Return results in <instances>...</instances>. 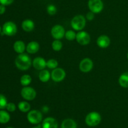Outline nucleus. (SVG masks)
Here are the masks:
<instances>
[{
	"instance_id": "473e14b6",
	"label": "nucleus",
	"mask_w": 128,
	"mask_h": 128,
	"mask_svg": "<svg viewBox=\"0 0 128 128\" xmlns=\"http://www.w3.org/2000/svg\"><path fill=\"white\" fill-rule=\"evenodd\" d=\"M32 128H41V127L40 126H36V127H33Z\"/></svg>"
},
{
	"instance_id": "f704fd0d",
	"label": "nucleus",
	"mask_w": 128,
	"mask_h": 128,
	"mask_svg": "<svg viewBox=\"0 0 128 128\" xmlns=\"http://www.w3.org/2000/svg\"><path fill=\"white\" fill-rule=\"evenodd\" d=\"M6 128H13V127H8Z\"/></svg>"
},
{
	"instance_id": "f03ea898",
	"label": "nucleus",
	"mask_w": 128,
	"mask_h": 128,
	"mask_svg": "<svg viewBox=\"0 0 128 128\" xmlns=\"http://www.w3.org/2000/svg\"><path fill=\"white\" fill-rule=\"evenodd\" d=\"M101 120V116L97 112H91L86 117L85 122L90 127H94L98 125Z\"/></svg>"
},
{
	"instance_id": "7c9ffc66",
	"label": "nucleus",
	"mask_w": 128,
	"mask_h": 128,
	"mask_svg": "<svg viewBox=\"0 0 128 128\" xmlns=\"http://www.w3.org/2000/svg\"><path fill=\"white\" fill-rule=\"evenodd\" d=\"M94 13L91 12V11L88 12L87 13V15H86V19L88 20L89 21H92L94 19Z\"/></svg>"
},
{
	"instance_id": "b1692460",
	"label": "nucleus",
	"mask_w": 128,
	"mask_h": 128,
	"mask_svg": "<svg viewBox=\"0 0 128 128\" xmlns=\"http://www.w3.org/2000/svg\"><path fill=\"white\" fill-rule=\"evenodd\" d=\"M62 48V43L60 40H55L52 43V48L56 51H60Z\"/></svg>"
},
{
	"instance_id": "f3484780",
	"label": "nucleus",
	"mask_w": 128,
	"mask_h": 128,
	"mask_svg": "<svg viewBox=\"0 0 128 128\" xmlns=\"http://www.w3.org/2000/svg\"><path fill=\"white\" fill-rule=\"evenodd\" d=\"M14 50L16 51V53L19 54L23 53L24 50H26V46L23 41H20V40H18L16 42L14 43L13 45Z\"/></svg>"
},
{
	"instance_id": "c85d7f7f",
	"label": "nucleus",
	"mask_w": 128,
	"mask_h": 128,
	"mask_svg": "<svg viewBox=\"0 0 128 128\" xmlns=\"http://www.w3.org/2000/svg\"><path fill=\"white\" fill-rule=\"evenodd\" d=\"M6 109H7L8 111L12 112L15 111V110H16V105H15V104L12 102L8 103Z\"/></svg>"
},
{
	"instance_id": "ddd939ff",
	"label": "nucleus",
	"mask_w": 128,
	"mask_h": 128,
	"mask_svg": "<svg viewBox=\"0 0 128 128\" xmlns=\"http://www.w3.org/2000/svg\"><path fill=\"white\" fill-rule=\"evenodd\" d=\"M32 65L36 70H42L46 67V61L42 57H36L32 61Z\"/></svg>"
},
{
	"instance_id": "72a5a7b5",
	"label": "nucleus",
	"mask_w": 128,
	"mask_h": 128,
	"mask_svg": "<svg viewBox=\"0 0 128 128\" xmlns=\"http://www.w3.org/2000/svg\"><path fill=\"white\" fill-rule=\"evenodd\" d=\"M1 30H2V28H1V26H0V33L1 32Z\"/></svg>"
},
{
	"instance_id": "412c9836",
	"label": "nucleus",
	"mask_w": 128,
	"mask_h": 128,
	"mask_svg": "<svg viewBox=\"0 0 128 128\" xmlns=\"http://www.w3.org/2000/svg\"><path fill=\"white\" fill-rule=\"evenodd\" d=\"M10 120V115L8 112L3 110H0V123L6 124Z\"/></svg>"
},
{
	"instance_id": "aec40b11",
	"label": "nucleus",
	"mask_w": 128,
	"mask_h": 128,
	"mask_svg": "<svg viewBox=\"0 0 128 128\" xmlns=\"http://www.w3.org/2000/svg\"><path fill=\"white\" fill-rule=\"evenodd\" d=\"M51 77V74H50V72L48 70H41L40 74H39V79L42 82H46L50 80V78Z\"/></svg>"
},
{
	"instance_id": "39448f33",
	"label": "nucleus",
	"mask_w": 128,
	"mask_h": 128,
	"mask_svg": "<svg viewBox=\"0 0 128 128\" xmlns=\"http://www.w3.org/2000/svg\"><path fill=\"white\" fill-rule=\"evenodd\" d=\"M2 33L7 36H13L17 32V26L12 21H7L2 26Z\"/></svg>"
},
{
	"instance_id": "423d86ee",
	"label": "nucleus",
	"mask_w": 128,
	"mask_h": 128,
	"mask_svg": "<svg viewBox=\"0 0 128 128\" xmlns=\"http://www.w3.org/2000/svg\"><path fill=\"white\" fill-rule=\"evenodd\" d=\"M88 5L90 11L94 13H99L103 10L104 4L102 0H89Z\"/></svg>"
},
{
	"instance_id": "6e6552de",
	"label": "nucleus",
	"mask_w": 128,
	"mask_h": 128,
	"mask_svg": "<svg viewBox=\"0 0 128 128\" xmlns=\"http://www.w3.org/2000/svg\"><path fill=\"white\" fill-rule=\"evenodd\" d=\"M66 77V72L61 68H56L53 69L51 74V77L53 81L60 82L62 81Z\"/></svg>"
},
{
	"instance_id": "9d476101",
	"label": "nucleus",
	"mask_w": 128,
	"mask_h": 128,
	"mask_svg": "<svg viewBox=\"0 0 128 128\" xmlns=\"http://www.w3.org/2000/svg\"><path fill=\"white\" fill-rule=\"evenodd\" d=\"M76 40L79 44L81 45H87L90 42L91 38L86 31H81L76 34Z\"/></svg>"
},
{
	"instance_id": "a211bd4d",
	"label": "nucleus",
	"mask_w": 128,
	"mask_h": 128,
	"mask_svg": "<svg viewBox=\"0 0 128 128\" xmlns=\"http://www.w3.org/2000/svg\"><path fill=\"white\" fill-rule=\"evenodd\" d=\"M61 128H77V124L72 119H66L62 122Z\"/></svg>"
},
{
	"instance_id": "f257e3e1",
	"label": "nucleus",
	"mask_w": 128,
	"mask_h": 128,
	"mask_svg": "<svg viewBox=\"0 0 128 128\" xmlns=\"http://www.w3.org/2000/svg\"><path fill=\"white\" fill-rule=\"evenodd\" d=\"M32 64L31 58L26 53L19 54L15 59V65L16 67L21 70H27Z\"/></svg>"
},
{
	"instance_id": "9b49d317",
	"label": "nucleus",
	"mask_w": 128,
	"mask_h": 128,
	"mask_svg": "<svg viewBox=\"0 0 128 128\" xmlns=\"http://www.w3.org/2000/svg\"><path fill=\"white\" fill-rule=\"evenodd\" d=\"M79 67H80V70L82 72H89L92 70V67H93V62L90 58H86L81 60Z\"/></svg>"
},
{
	"instance_id": "2f4dec72",
	"label": "nucleus",
	"mask_w": 128,
	"mask_h": 128,
	"mask_svg": "<svg viewBox=\"0 0 128 128\" xmlns=\"http://www.w3.org/2000/svg\"><path fill=\"white\" fill-rule=\"evenodd\" d=\"M5 11H6V8H5V6L4 5H0V15H2L5 13Z\"/></svg>"
},
{
	"instance_id": "cd10ccee",
	"label": "nucleus",
	"mask_w": 128,
	"mask_h": 128,
	"mask_svg": "<svg viewBox=\"0 0 128 128\" xmlns=\"http://www.w3.org/2000/svg\"><path fill=\"white\" fill-rule=\"evenodd\" d=\"M47 12L50 15H54L57 12V8L53 5H50L47 7Z\"/></svg>"
},
{
	"instance_id": "5701e85b",
	"label": "nucleus",
	"mask_w": 128,
	"mask_h": 128,
	"mask_svg": "<svg viewBox=\"0 0 128 128\" xmlns=\"http://www.w3.org/2000/svg\"><path fill=\"white\" fill-rule=\"evenodd\" d=\"M31 77L30 76V75H27V74H25V75H23L21 77V79H20V82H21V84L23 86L26 87L28 85H30L31 82Z\"/></svg>"
},
{
	"instance_id": "c756f323",
	"label": "nucleus",
	"mask_w": 128,
	"mask_h": 128,
	"mask_svg": "<svg viewBox=\"0 0 128 128\" xmlns=\"http://www.w3.org/2000/svg\"><path fill=\"white\" fill-rule=\"evenodd\" d=\"M13 1L14 0H0V3L4 6H8V5H11Z\"/></svg>"
},
{
	"instance_id": "1a4fd4ad",
	"label": "nucleus",
	"mask_w": 128,
	"mask_h": 128,
	"mask_svg": "<svg viewBox=\"0 0 128 128\" xmlns=\"http://www.w3.org/2000/svg\"><path fill=\"white\" fill-rule=\"evenodd\" d=\"M65 30L63 26L60 25H54L51 31V35L56 40H60L65 36Z\"/></svg>"
},
{
	"instance_id": "393cba45",
	"label": "nucleus",
	"mask_w": 128,
	"mask_h": 128,
	"mask_svg": "<svg viewBox=\"0 0 128 128\" xmlns=\"http://www.w3.org/2000/svg\"><path fill=\"white\" fill-rule=\"evenodd\" d=\"M58 65V62L55 59H50L46 61V67L49 69H54L57 68Z\"/></svg>"
},
{
	"instance_id": "6ab92c4d",
	"label": "nucleus",
	"mask_w": 128,
	"mask_h": 128,
	"mask_svg": "<svg viewBox=\"0 0 128 128\" xmlns=\"http://www.w3.org/2000/svg\"><path fill=\"white\" fill-rule=\"evenodd\" d=\"M119 84L122 87L128 88V72L121 74L119 79Z\"/></svg>"
},
{
	"instance_id": "f8f14e48",
	"label": "nucleus",
	"mask_w": 128,
	"mask_h": 128,
	"mask_svg": "<svg viewBox=\"0 0 128 128\" xmlns=\"http://www.w3.org/2000/svg\"><path fill=\"white\" fill-rule=\"evenodd\" d=\"M42 128H58V123L54 118L46 117L42 121Z\"/></svg>"
},
{
	"instance_id": "dca6fc26",
	"label": "nucleus",
	"mask_w": 128,
	"mask_h": 128,
	"mask_svg": "<svg viewBox=\"0 0 128 128\" xmlns=\"http://www.w3.org/2000/svg\"><path fill=\"white\" fill-rule=\"evenodd\" d=\"M26 51L28 53L31 54L35 53L38 52L40 49V45L37 41H31L28 44L27 46H26Z\"/></svg>"
},
{
	"instance_id": "2eb2a0df",
	"label": "nucleus",
	"mask_w": 128,
	"mask_h": 128,
	"mask_svg": "<svg viewBox=\"0 0 128 128\" xmlns=\"http://www.w3.org/2000/svg\"><path fill=\"white\" fill-rule=\"evenodd\" d=\"M21 26L24 31H26V32H30L34 28V23L33 21H32L31 20L26 19L22 21Z\"/></svg>"
},
{
	"instance_id": "bb28decb",
	"label": "nucleus",
	"mask_w": 128,
	"mask_h": 128,
	"mask_svg": "<svg viewBox=\"0 0 128 128\" xmlns=\"http://www.w3.org/2000/svg\"><path fill=\"white\" fill-rule=\"evenodd\" d=\"M8 104L7 99L2 94H0V109H4L6 107Z\"/></svg>"
},
{
	"instance_id": "4be33fe9",
	"label": "nucleus",
	"mask_w": 128,
	"mask_h": 128,
	"mask_svg": "<svg viewBox=\"0 0 128 128\" xmlns=\"http://www.w3.org/2000/svg\"><path fill=\"white\" fill-rule=\"evenodd\" d=\"M18 107L20 111L22 112H27L30 111V109H31L30 104L26 101H21L19 102Z\"/></svg>"
},
{
	"instance_id": "c9c22d12",
	"label": "nucleus",
	"mask_w": 128,
	"mask_h": 128,
	"mask_svg": "<svg viewBox=\"0 0 128 128\" xmlns=\"http://www.w3.org/2000/svg\"><path fill=\"white\" fill-rule=\"evenodd\" d=\"M127 57H128V54H127Z\"/></svg>"
},
{
	"instance_id": "20e7f679",
	"label": "nucleus",
	"mask_w": 128,
	"mask_h": 128,
	"mask_svg": "<svg viewBox=\"0 0 128 128\" xmlns=\"http://www.w3.org/2000/svg\"><path fill=\"white\" fill-rule=\"evenodd\" d=\"M27 119L31 124H37L42 120V115L41 112L38 110H30L28 113Z\"/></svg>"
},
{
	"instance_id": "0eeeda50",
	"label": "nucleus",
	"mask_w": 128,
	"mask_h": 128,
	"mask_svg": "<svg viewBox=\"0 0 128 128\" xmlns=\"http://www.w3.org/2000/svg\"><path fill=\"white\" fill-rule=\"evenodd\" d=\"M21 95L26 100H32L36 96V92L31 87H24L21 89Z\"/></svg>"
},
{
	"instance_id": "a878e982",
	"label": "nucleus",
	"mask_w": 128,
	"mask_h": 128,
	"mask_svg": "<svg viewBox=\"0 0 128 128\" xmlns=\"http://www.w3.org/2000/svg\"><path fill=\"white\" fill-rule=\"evenodd\" d=\"M76 34L72 30H68L65 33V37L69 41H72L76 38Z\"/></svg>"
},
{
	"instance_id": "7ed1b4c3",
	"label": "nucleus",
	"mask_w": 128,
	"mask_h": 128,
	"mask_svg": "<svg viewBox=\"0 0 128 128\" xmlns=\"http://www.w3.org/2000/svg\"><path fill=\"white\" fill-rule=\"evenodd\" d=\"M71 25L74 30H82L86 25V19L81 15H76L71 20Z\"/></svg>"
},
{
	"instance_id": "4468645a",
	"label": "nucleus",
	"mask_w": 128,
	"mask_h": 128,
	"mask_svg": "<svg viewBox=\"0 0 128 128\" xmlns=\"http://www.w3.org/2000/svg\"><path fill=\"white\" fill-rule=\"evenodd\" d=\"M111 43L110 38L106 35H101L98 38L97 45L102 48H106L108 47Z\"/></svg>"
}]
</instances>
